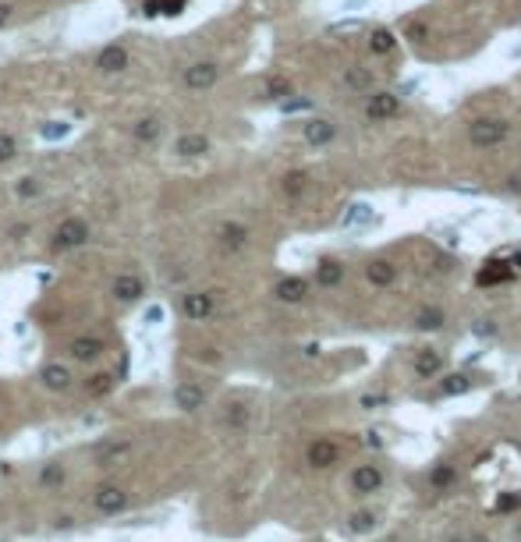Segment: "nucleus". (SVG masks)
<instances>
[{"mask_svg":"<svg viewBox=\"0 0 521 542\" xmlns=\"http://www.w3.org/2000/svg\"><path fill=\"white\" fill-rule=\"evenodd\" d=\"M333 135H337V128H333L330 121H309V124H305V142H309V146H330Z\"/></svg>","mask_w":521,"mask_h":542,"instance_id":"6ab92c4d","label":"nucleus"},{"mask_svg":"<svg viewBox=\"0 0 521 542\" xmlns=\"http://www.w3.org/2000/svg\"><path fill=\"white\" fill-rule=\"evenodd\" d=\"M188 0H146L142 4V14L156 18V14H181Z\"/></svg>","mask_w":521,"mask_h":542,"instance_id":"393cba45","label":"nucleus"},{"mask_svg":"<svg viewBox=\"0 0 521 542\" xmlns=\"http://www.w3.org/2000/svg\"><path fill=\"white\" fill-rule=\"evenodd\" d=\"M93 507H96L100 514H121V511L128 507V493H124L121 486L106 482V486H100V489L93 493Z\"/></svg>","mask_w":521,"mask_h":542,"instance_id":"423d86ee","label":"nucleus"},{"mask_svg":"<svg viewBox=\"0 0 521 542\" xmlns=\"http://www.w3.org/2000/svg\"><path fill=\"white\" fill-rule=\"evenodd\" d=\"M14 156H18V142H14V135L0 131V164H11Z\"/></svg>","mask_w":521,"mask_h":542,"instance_id":"e433bc0d","label":"nucleus"},{"mask_svg":"<svg viewBox=\"0 0 521 542\" xmlns=\"http://www.w3.org/2000/svg\"><path fill=\"white\" fill-rule=\"evenodd\" d=\"M440 368H443V358H440L433 348H422V351L415 355V372L418 376H425V379H429V376H436Z\"/></svg>","mask_w":521,"mask_h":542,"instance_id":"5701e85b","label":"nucleus"},{"mask_svg":"<svg viewBox=\"0 0 521 542\" xmlns=\"http://www.w3.org/2000/svg\"><path fill=\"white\" fill-rule=\"evenodd\" d=\"M305 188H309V178H305L302 171H291V174L284 178V195H288V199H298Z\"/></svg>","mask_w":521,"mask_h":542,"instance_id":"7c9ffc66","label":"nucleus"},{"mask_svg":"<svg viewBox=\"0 0 521 542\" xmlns=\"http://www.w3.org/2000/svg\"><path fill=\"white\" fill-rule=\"evenodd\" d=\"M216 79H220V68H216L213 61H196V64L185 68V89H192V92L213 89Z\"/></svg>","mask_w":521,"mask_h":542,"instance_id":"7ed1b4c3","label":"nucleus"},{"mask_svg":"<svg viewBox=\"0 0 521 542\" xmlns=\"http://www.w3.org/2000/svg\"><path fill=\"white\" fill-rule=\"evenodd\" d=\"M387 401L383 397H362V408H369V411H376V408H383Z\"/></svg>","mask_w":521,"mask_h":542,"instance_id":"37998d69","label":"nucleus"},{"mask_svg":"<svg viewBox=\"0 0 521 542\" xmlns=\"http://www.w3.org/2000/svg\"><path fill=\"white\" fill-rule=\"evenodd\" d=\"M203 404H206V390H203V386H196V383L174 386V408H178V411L192 415V411H199Z\"/></svg>","mask_w":521,"mask_h":542,"instance_id":"f8f14e48","label":"nucleus"},{"mask_svg":"<svg viewBox=\"0 0 521 542\" xmlns=\"http://www.w3.org/2000/svg\"><path fill=\"white\" fill-rule=\"evenodd\" d=\"M266 96H270V99L291 96V82H288V79H270V82H266Z\"/></svg>","mask_w":521,"mask_h":542,"instance_id":"4c0bfd02","label":"nucleus"},{"mask_svg":"<svg viewBox=\"0 0 521 542\" xmlns=\"http://www.w3.org/2000/svg\"><path fill=\"white\" fill-rule=\"evenodd\" d=\"M110 294H113L121 305H131V301H138V298L146 294V280H142L138 273H117L113 283H110Z\"/></svg>","mask_w":521,"mask_h":542,"instance_id":"20e7f679","label":"nucleus"},{"mask_svg":"<svg viewBox=\"0 0 521 542\" xmlns=\"http://www.w3.org/2000/svg\"><path fill=\"white\" fill-rule=\"evenodd\" d=\"M373 525H376V518H373L369 511H362V514H351V528H355V532H369Z\"/></svg>","mask_w":521,"mask_h":542,"instance_id":"58836bf2","label":"nucleus"},{"mask_svg":"<svg viewBox=\"0 0 521 542\" xmlns=\"http://www.w3.org/2000/svg\"><path fill=\"white\" fill-rule=\"evenodd\" d=\"M521 507V496H500L497 500V511H518Z\"/></svg>","mask_w":521,"mask_h":542,"instance_id":"a19ab883","label":"nucleus"},{"mask_svg":"<svg viewBox=\"0 0 521 542\" xmlns=\"http://www.w3.org/2000/svg\"><path fill=\"white\" fill-rule=\"evenodd\" d=\"M511 266H515V270H521V252L515 256V263H511Z\"/></svg>","mask_w":521,"mask_h":542,"instance_id":"09e8293b","label":"nucleus"},{"mask_svg":"<svg viewBox=\"0 0 521 542\" xmlns=\"http://www.w3.org/2000/svg\"><path fill=\"white\" fill-rule=\"evenodd\" d=\"M401 110V99L394 96V92H376V96H369V103H365V117L369 121H387V117H394Z\"/></svg>","mask_w":521,"mask_h":542,"instance_id":"9b49d317","label":"nucleus"},{"mask_svg":"<svg viewBox=\"0 0 521 542\" xmlns=\"http://www.w3.org/2000/svg\"><path fill=\"white\" fill-rule=\"evenodd\" d=\"M380 486H383L380 468H373V464L355 468V475H351V489H355L358 496H373V493H380Z\"/></svg>","mask_w":521,"mask_h":542,"instance_id":"ddd939ff","label":"nucleus"},{"mask_svg":"<svg viewBox=\"0 0 521 542\" xmlns=\"http://www.w3.org/2000/svg\"><path fill=\"white\" fill-rule=\"evenodd\" d=\"M305 461H309L313 468H330V464L340 461V447L330 443V440H315L313 447H309V453H305Z\"/></svg>","mask_w":521,"mask_h":542,"instance_id":"dca6fc26","label":"nucleus"},{"mask_svg":"<svg viewBox=\"0 0 521 542\" xmlns=\"http://www.w3.org/2000/svg\"><path fill=\"white\" fill-rule=\"evenodd\" d=\"M131 135H135L138 146H153V142L160 139V121H156V117H142V121H135Z\"/></svg>","mask_w":521,"mask_h":542,"instance_id":"412c9836","label":"nucleus"},{"mask_svg":"<svg viewBox=\"0 0 521 542\" xmlns=\"http://www.w3.org/2000/svg\"><path fill=\"white\" fill-rule=\"evenodd\" d=\"M340 276H344V266H340L337 259H323V263L315 266V283H319V287H337Z\"/></svg>","mask_w":521,"mask_h":542,"instance_id":"aec40b11","label":"nucleus"},{"mask_svg":"<svg viewBox=\"0 0 521 542\" xmlns=\"http://www.w3.org/2000/svg\"><path fill=\"white\" fill-rule=\"evenodd\" d=\"M511 276H515V266H511V263H497V259H493V263H486V266L479 270L475 280H479V287H493V283H507Z\"/></svg>","mask_w":521,"mask_h":542,"instance_id":"f3484780","label":"nucleus"},{"mask_svg":"<svg viewBox=\"0 0 521 542\" xmlns=\"http://www.w3.org/2000/svg\"><path fill=\"white\" fill-rule=\"evenodd\" d=\"M128 451H131V440H106V443L96 447V464H100V468H110L113 461H121Z\"/></svg>","mask_w":521,"mask_h":542,"instance_id":"a211bd4d","label":"nucleus"},{"mask_svg":"<svg viewBox=\"0 0 521 542\" xmlns=\"http://www.w3.org/2000/svg\"><path fill=\"white\" fill-rule=\"evenodd\" d=\"M415 326L418 330H440V326H443V308H436V305L418 308L415 312Z\"/></svg>","mask_w":521,"mask_h":542,"instance_id":"a878e982","label":"nucleus"},{"mask_svg":"<svg viewBox=\"0 0 521 542\" xmlns=\"http://www.w3.org/2000/svg\"><path fill=\"white\" fill-rule=\"evenodd\" d=\"M454 478H457V468H454V464H440V468H433V475H429L433 489H447V486H454Z\"/></svg>","mask_w":521,"mask_h":542,"instance_id":"c756f323","label":"nucleus"},{"mask_svg":"<svg viewBox=\"0 0 521 542\" xmlns=\"http://www.w3.org/2000/svg\"><path fill=\"white\" fill-rule=\"evenodd\" d=\"M348 89H355V92L373 89V75H369L365 68H351V71H348Z\"/></svg>","mask_w":521,"mask_h":542,"instance_id":"2f4dec72","label":"nucleus"},{"mask_svg":"<svg viewBox=\"0 0 521 542\" xmlns=\"http://www.w3.org/2000/svg\"><path fill=\"white\" fill-rule=\"evenodd\" d=\"M11 21V4H0V29Z\"/></svg>","mask_w":521,"mask_h":542,"instance_id":"de8ad7c7","label":"nucleus"},{"mask_svg":"<svg viewBox=\"0 0 521 542\" xmlns=\"http://www.w3.org/2000/svg\"><path fill=\"white\" fill-rule=\"evenodd\" d=\"M103 351H106V341L103 337H96V333H82V337H75V341L68 344V355H71L75 361H82V365L96 361Z\"/></svg>","mask_w":521,"mask_h":542,"instance_id":"0eeeda50","label":"nucleus"},{"mask_svg":"<svg viewBox=\"0 0 521 542\" xmlns=\"http://www.w3.org/2000/svg\"><path fill=\"white\" fill-rule=\"evenodd\" d=\"M146 319H149V323H160V319H163V308H160V305H153V308L146 312Z\"/></svg>","mask_w":521,"mask_h":542,"instance_id":"c03bdc74","label":"nucleus"},{"mask_svg":"<svg viewBox=\"0 0 521 542\" xmlns=\"http://www.w3.org/2000/svg\"><path fill=\"white\" fill-rule=\"evenodd\" d=\"M440 390H443V397H461V393L472 390V379L461 376V372H454V376H447V379L440 383Z\"/></svg>","mask_w":521,"mask_h":542,"instance_id":"cd10ccee","label":"nucleus"},{"mask_svg":"<svg viewBox=\"0 0 521 542\" xmlns=\"http://www.w3.org/2000/svg\"><path fill=\"white\" fill-rule=\"evenodd\" d=\"M39 383H43L46 390L68 393V390L75 386V376H71V368H68V365H61V361H50V365H43V368H39Z\"/></svg>","mask_w":521,"mask_h":542,"instance_id":"6e6552de","label":"nucleus"},{"mask_svg":"<svg viewBox=\"0 0 521 542\" xmlns=\"http://www.w3.org/2000/svg\"><path fill=\"white\" fill-rule=\"evenodd\" d=\"M89 220H82V216H68V220H61L57 224V231H54V238H50V249L54 252H75V249H82L86 241H89Z\"/></svg>","mask_w":521,"mask_h":542,"instance_id":"f257e3e1","label":"nucleus"},{"mask_svg":"<svg viewBox=\"0 0 521 542\" xmlns=\"http://www.w3.org/2000/svg\"><path fill=\"white\" fill-rule=\"evenodd\" d=\"M96 71H103V75H117V71H124L128 68V50L121 46V43H106L103 50L96 54Z\"/></svg>","mask_w":521,"mask_h":542,"instance_id":"1a4fd4ad","label":"nucleus"},{"mask_svg":"<svg viewBox=\"0 0 521 542\" xmlns=\"http://www.w3.org/2000/svg\"><path fill=\"white\" fill-rule=\"evenodd\" d=\"M309 106H313L309 99H284V103H280L284 114H298V110H309Z\"/></svg>","mask_w":521,"mask_h":542,"instance_id":"ea45409f","label":"nucleus"},{"mask_svg":"<svg viewBox=\"0 0 521 542\" xmlns=\"http://www.w3.org/2000/svg\"><path fill=\"white\" fill-rule=\"evenodd\" d=\"M223 426H227V429H245V426H248V408L238 404V401L227 404V408H223Z\"/></svg>","mask_w":521,"mask_h":542,"instance_id":"c85d7f7f","label":"nucleus"},{"mask_svg":"<svg viewBox=\"0 0 521 542\" xmlns=\"http://www.w3.org/2000/svg\"><path fill=\"white\" fill-rule=\"evenodd\" d=\"M468 542H486V536H472V539Z\"/></svg>","mask_w":521,"mask_h":542,"instance_id":"8fccbe9b","label":"nucleus"},{"mask_svg":"<svg viewBox=\"0 0 521 542\" xmlns=\"http://www.w3.org/2000/svg\"><path fill=\"white\" fill-rule=\"evenodd\" d=\"M25 234H29V227H25V224H18V227H11V238H14V241H21Z\"/></svg>","mask_w":521,"mask_h":542,"instance_id":"49530a36","label":"nucleus"},{"mask_svg":"<svg viewBox=\"0 0 521 542\" xmlns=\"http://www.w3.org/2000/svg\"><path fill=\"white\" fill-rule=\"evenodd\" d=\"M113 386H117V376H113V372H96V376L86 379V393H89V397H106Z\"/></svg>","mask_w":521,"mask_h":542,"instance_id":"4be33fe9","label":"nucleus"},{"mask_svg":"<svg viewBox=\"0 0 521 542\" xmlns=\"http://www.w3.org/2000/svg\"><path fill=\"white\" fill-rule=\"evenodd\" d=\"M365 220H373V206H365V202H355V206L348 209V216H344L348 227H351V224H365Z\"/></svg>","mask_w":521,"mask_h":542,"instance_id":"c9c22d12","label":"nucleus"},{"mask_svg":"<svg viewBox=\"0 0 521 542\" xmlns=\"http://www.w3.org/2000/svg\"><path fill=\"white\" fill-rule=\"evenodd\" d=\"M398 46V36L390 32V29H376L373 36H369V50L373 54H390Z\"/></svg>","mask_w":521,"mask_h":542,"instance_id":"bb28decb","label":"nucleus"},{"mask_svg":"<svg viewBox=\"0 0 521 542\" xmlns=\"http://www.w3.org/2000/svg\"><path fill=\"white\" fill-rule=\"evenodd\" d=\"M174 153H178V156H185V160L203 156V153H209V139L203 135V131H185V135L174 142Z\"/></svg>","mask_w":521,"mask_h":542,"instance_id":"4468645a","label":"nucleus"},{"mask_svg":"<svg viewBox=\"0 0 521 542\" xmlns=\"http://www.w3.org/2000/svg\"><path fill=\"white\" fill-rule=\"evenodd\" d=\"M43 191V184L36 178H18V184H14V195L21 199V202H29V199H36Z\"/></svg>","mask_w":521,"mask_h":542,"instance_id":"473e14b6","label":"nucleus"},{"mask_svg":"<svg viewBox=\"0 0 521 542\" xmlns=\"http://www.w3.org/2000/svg\"><path fill=\"white\" fill-rule=\"evenodd\" d=\"M475 333H482V337H490V333H493V326H490V319H479V323H475Z\"/></svg>","mask_w":521,"mask_h":542,"instance_id":"a18cd8bd","label":"nucleus"},{"mask_svg":"<svg viewBox=\"0 0 521 542\" xmlns=\"http://www.w3.org/2000/svg\"><path fill=\"white\" fill-rule=\"evenodd\" d=\"M365 276H369V283H376V287H387V283H394L398 270H394L390 263L376 259V263H369V266H365Z\"/></svg>","mask_w":521,"mask_h":542,"instance_id":"b1692460","label":"nucleus"},{"mask_svg":"<svg viewBox=\"0 0 521 542\" xmlns=\"http://www.w3.org/2000/svg\"><path fill=\"white\" fill-rule=\"evenodd\" d=\"M408 39H425V25L422 21H408Z\"/></svg>","mask_w":521,"mask_h":542,"instance_id":"79ce46f5","label":"nucleus"},{"mask_svg":"<svg viewBox=\"0 0 521 542\" xmlns=\"http://www.w3.org/2000/svg\"><path fill=\"white\" fill-rule=\"evenodd\" d=\"M64 468L61 464H43V471H39V482L43 486H64Z\"/></svg>","mask_w":521,"mask_h":542,"instance_id":"72a5a7b5","label":"nucleus"},{"mask_svg":"<svg viewBox=\"0 0 521 542\" xmlns=\"http://www.w3.org/2000/svg\"><path fill=\"white\" fill-rule=\"evenodd\" d=\"M71 131V124H64V121H46L43 128H39V135L46 139V142H54V139H64Z\"/></svg>","mask_w":521,"mask_h":542,"instance_id":"f704fd0d","label":"nucleus"},{"mask_svg":"<svg viewBox=\"0 0 521 542\" xmlns=\"http://www.w3.org/2000/svg\"><path fill=\"white\" fill-rule=\"evenodd\" d=\"M468 139H472V146H479V149L500 146V142L507 139V124H504V121H490V117H482V121H472V128H468Z\"/></svg>","mask_w":521,"mask_h":542,"instance_id":"f03ea898","label":"nucleus"},{"mask_svg":"<svg viewBox=\"0 0 521 542\" xmlns=\"http://www.w3.org/2000/svg\"><path fill=\"white\" fill-rule=\"evenodd\" d=\"M273 294H277V301H284V305H295V301H302V298L309 294V283H305L302 276H284V280L273 287Z\"/></svg>","mask_w":521,"mask_h":542,"instance_id":"2eb2a0df","label":"nucleus"},{"mask_svg":"<svg viewBox=\"0 0 521 542\" xmlns=\"http://www.w3.org/2000/svg\"><path fill=\"white\" fill-rule=\"evenodd\" d=\"M216 241H220V249H223V252H241V249L248 245V227H245V224H238V220H227V224H220Z\"/></svg>","mask_w":521,"mask_h":542,"instance_id":"9d476101","label":"nucleus"},{"mask_svg":"<svg viewBox=\"0 0 521 542\" xmlns=\"http://www.w3.org/2000/svg\"><path fill=\"white\" fill-rule=\"evenodd\" d=\"M213 308H216V301H213L209 291H188V294H181V312H185L192 323H206L209 316H213Z\"/></svg>","mask_w":521,"mask_h":542,"instance_id":"39448f33","label":"nucleus"},{"mask_svg":"<svg viewBox=\"0 0 521 542\" xmlns=\"http://www.w3.org/2000/svg\"><path fill=\"white\" fill-rule=\"evenodd\" d=\"M518 188H521V178H518Z\"/></svg>","mask_w":521,"mask_h":542,"instance_id":"3c124183","label":"nucleus"}]
</instances>
